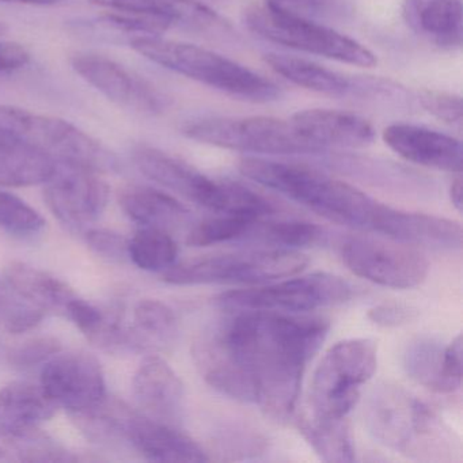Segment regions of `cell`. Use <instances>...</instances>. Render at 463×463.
<instances>
[{
	"label": "cell",
	"instance_id": "cell-1",
	"mask_svg": "<svg viewBox=\"0 0 463 463\" xmlns=\"http://www.w3.org/2000/svg\"><path fill=\"white\" fill-rule=\"evenodd\" d=\"M321 317L238 311L194 345L204 381L232 400L253 402L279 422L297 409L303 376L329 332Z\"/></svg>",
	"mask_w": 463,
	"mask_h": 463
},
{
	"label": "cell",
	"instance_id": "cell-2",
	"mask_svg": "<svg viewBox=\"0 0 463 463\" xmlns=\"http://www.w3.org/2000/svg\"><path fill=\"white\" fill-rule=\"evenodd\" d=\"M240 172L249 180L283 194L322 218L411 245L419 213L382 204L345 181L306 165L243 158Z\"/></svg>",
	"mask_w": 463,
	"mask_h": 463
},
{
	"label": "cell",
	"instance_id": "cell-3",
	"mask_svg": "<svg viewBox=\"0 0 463 463\" xmlns=\"http://www.w3.org/2000/svg\"><path fill=\"white\" fill-rule=\"evenodd\" d=\"M371 435L392 451L417 460L449 459L451 436L438 414L397 384L375 387L364 406Z\"/></svg>",
	"mask_w": 463,
	"mask_h": 463
},
{
	"label": "cell",
	"instance_id": "cell-4",
	"mask_svg": "<svg viewBox=\"0 0 463 463\" xmlns=\"http://www.w3.org/2000/svg\"><path fill=\"white\" fill-rule=\"evenodd\" d=\"M129 44L147 61L234 99L259 104L281 99L272 80L205 48L159 36H137Z\"/></svg>",
	"mask_w": 463,
	"mask_h": 463
},
{
	"label": "cell",
	"instance_id": "cell-5",
	"mask_svg": "<svg viewBox=\"0 0 463 463\" xmlns=\"http://www.w3.org/2000/svg\"><path fill=\"white\" fill-rule=\"evenodd\" d=\"M132 161L146 177L216 213L265 218L275 207L261 194L232 181L213 180L188 162L151 146H139Z\"/></svg>",
	"mask_w": 463,
	"mask_h": 463
},
{
	"label": "cell",
	"instance_id": "cell-6",
	"mask_svg": "<svg viewBox=\"0 0 463 463\" xmlns=\"http://www.w3.org/2000/svg\"><path fill=\"white\" fill-rule=\"evenodd\" d=\"M0 137L17 140L58 162L97 173L118 172V159L99 140L69 121L0 105Z\"/></svg>",
	"mask_w": 463,
	"mask_h": 463
},
{
	"label": "cell",
	"instance_id": "cell-7",
	"mask_svg": "<svg viewBox=\"0 0 463 463\" xmlns=\"http://www.w3.org/2000/svg\"><path fill=\"white\" fill-rule=\"evenodd\" d=\"M378 365V345L371 338H349L333 345L313 375L310 405L313 419H346L356 406L362 387Z\"/></svg>",
	"mask_w": 463,
	"mask_h": 463
},
{
	"label": "cell",
	"instance_id": "cell-8",
	"mask_svg": "<svg viewBox=\"0 0 463 463\" xmlns=\"http://www.w3.org/2000/svg\"><path fill=\"white\" fill-rule=\"evenodd\" d=\"M308 259L299 250L261 249L173 265L164 281L173 286L264 284L302 273Z\"/></svg>",
	"mask_w": 463,
	"mask_h": 463
},
{
	"label": "cell",
	"instance_id": "cell-9",
	"mask_svg": "<svg viewBox=\"0 0 463 463\" xmlns=\"http://www.w3.org/2000/svg\"><path fill=\"white\" fill-rule=\"evenodd\" d=\"M246 25L261 39L299 52L365 69L376 64L375 55L356 40L324 24L276 12L264 4L246 12Z\"/></svg>",
	"mask_w": 463,
	"mask_h": 463
},
{
	"label": "cell",
	"instance_id": "cell-10",
	"mask_svg": "<svg viewBox=\"0 0 463 463\" xmlns=\"http://www.w3.org/2000/svg\"><path fill=\"white\" fill-rule=\"evenodd\" d=\"M189 139L227 150L264 156L317 154L300 137L291 120L265 116L205 118L183 127Z\"/></svg>",
	"mask_w": 463,
	"mask_h": 463
},
{
	"label": "cell",
	"instance_id": "cell-11",
	"mask_svg": "<svg viewBox=\"0 0 463 463\" xmlns=\"http://www.w3.org/2000/svg\"><path fill=\"white\" fill-rule=\"evenodd\" d=\"M354 288L340 276L326 272L310 273L300 278L257 288L223 292L215 303L223 310L269 311V313H303L327 306L348 302Z\"/></svg>",
	"mask_w": 463,
	"mask_h": 463
},
{
	"label": "cell",
	"instance_id": "cell-12",
	"mask_svg": "<svg viewBox=\"0 0 463 463\" xmlns=\"http://www.w3.org/2000/svg\"><path fill=\"white\" fill-rule=\"evenodd\" d=\"M341 257L354 275L387 288H414L430 272V262L421 251L395 241L349 238L341 246Z\"/></svg>",
	"mask_w": 463,
	"mask_h": 463
},
{
	"label": "cell",
	"instance_id": "cell-13",
	"mask_svg": "<svg viewBox=\"0 0 463 463\" xmlns=\"http://www.w3.org/2000/svg\"><path fill=\"white\" fill-rule=\"evenodd\" d=\"M44 185L48 208L64 226L75 232L94 223L109 200V186L99 173L67 162L56 161L55 172Z\"/></svg>",
	"mask_w": 463,
	"mask_h": 463
},
{
	"label": "cell",
	"instance_id": "cell-14",
	"mask_svg": "<svg viewBox=\"0 0 463 463\" xmlns=\"http://www.w3.org/2000/svg\"><path fill=\"white\" fill-rule=\"evenodd\" d=\"M42 384L69 413L85 411L107 395L104 371L96 357L77 351L58 354L42 368Z\"/></svg>",
	"mask_w": 463,
	"mask_h": 463
},
{
	"label": "cell",
	"instance_id": "cell-15",
	"mask_svg": "<svg viewBox=\"0 0 463 463\" xmlns=\"http://www.w3.org/2000/svg\"><path fill=\"white\" fill-rule=\"evenodd\" d=\"M70 61L82 80L118 107L150 113L164 107L156 88L113 59L97 53H77Z\"/></svg>",
	"mask_w": 463,
	"mask_h": 463
},
{
	"label": "cell",
	"instance_id": "cell-16",
	"mask_svg": "<svg viewBox=\"0 0 463 463\" xmlns=\"http://www.w3.org/2000/svg\"><path fill=\"white\" fill-rule=\"evenodd\" d=\"M132 392L143 414L180 427L185 411V390L175 371L158 354L140 363L132 379Z\"/></svg>",
	"mask_w": 463,
	"mask_h": 463
},
{
	"label": "cell",
	"instance_id": "cell-17",
	"mask_svg": "<svg viewBox=\"0 0 463 463\" xmlns=\"http://www.w3.org/2000/svg\"><path fill=\"white\" fill-rule=\"evenodd\" d=\"M403 370L409 378L430 392L449 394L462 384V335L449 345L432 338H419L406 346Z\"/></svg>",
	"mask_w": 463,
	"mask_h": 463
},
{
	"label": "cell",
	"instance_id": "cell-18",
	"mask_svg": "<svg viewBox=\"0 0 463 463\" xmlns=\"http://www.w3.org/2000/svg\"><path fill=\"white\" fill-rule=\"evenodd\" d=\"M383 142L401 158L428 169L458 173L462 170V145L449 135L414 124H392Z\"/></svg>",
	"mask_w": 463,
	"mask_h": 463
},
{
	"label": "cell",
	"instance_id": "cell-19",
	"mask_svg": "<svg viewBox=\"0 0 463 463\" xmlns=\"http://www.w3.org/2000/svg\"><path fill=\"white\" fill-rule=\"evenodd\" d=\"M291 123L317 153L332 147H365L375 139L373 127L365 118L343 110H302L292 116Z\"/></svg>",
	"mask_w": 463,
	"mask_h": 463
},
{
	"label": "cell",
	"instance_id": "cell-20",
	"mask_svg": "<svg viewBox=\"0 0 463 463\" xmlns=\"http://www.w3.org/2000/svg\"><path fill=\"white\" fill-rule=\"evenodd\" d=\"M126 443L154 462H207V452L178 427L135 411L127 425Z\"/></svg>",
	"mask_w": 463,
	"mask_h": 463
},
{
	"label": "cell",
	"instance_id": "cell-21",
	"mask_svg": "<svg viewBox=\"0 0 463 463\" xmlns=\"http://www.w3.org/2000/svg\"><path fill=\"white\" fill-rule=\"evenodd\" d=\"M91 4L112 12L153 18L169 31L184 28L207 33L226 29L223 20L200 0H91Z\"/></svg>",
	"mask_w": 463,
	"mask_h": 463
},
{
	"label": "cell",
	"instance_id": "cell-22",
	"mask_svg": "<svg viewBox=\"0 0 463 463\" xmlns=\"http://www.w3.org/2000/svg\"><path fill=\"white\" fill-rule=\"evenodd\" d=\"M462 0H403L406 25L427 42L444 48L462 47Z\"/></svg>",
	"mask_w": 463,
	"mask_h": 463
},
{
	"label": "cell",
	"instance_id": "cell-23",
	"mask_svg": "<svg viewBox=\"0 0 463 463\" xmlns=\"http://www.w3.org/2000/svg\"><path fill=\"white\" fill-rule=\"evenodd\" d=\"M118 204L131 221L140 227L180 230L191 219L188 208L172 194L145 185H127L118 192Z\"/></svg>",
	"mask_w": 463,
	"mask_h": 463
},
{
	"label": "cell",
	"instance_id": "cell-24",
	"mask_svg": "<svg viewBox=\"0 0 463 463\" xmlns=\"http://www.w3.org/2000/svg\"><path fill=\"white\" fill-rule=\"evenodd\" d=\"M59 406L31 382H13L0 390V430L29 432L55 416Z\"/></svg>",
	"mask_w": 463,
	"mask_h": 463
},
{
	"label": "cell",
	"instance_id": "cell-25",
	"mask_svg": "<svg viewBox=\"0 0 463 463\" xmlns=\"http://www.w3.org/2000/svg\"><path fill=\"white\" fill-rule=\"evenodd\" d=\"M9 286L43 313L67 317L70 303L77 292L61 279L25 262L14 261L5 270Z\"/></svg>",
	"mask_w": 463,
	"mask_h": 463
},
{
	"label": "cell",
	"instance_id": "cell-26",
	"mask_svg": "<svg viewBox=\"0 0 463 463\" xmlns=\"http://www.w3.org/2000/svg\"><path fill=\"white\" fill-rule=\"evenodd\" d=\"M128 333L132 352L167 351L177 341V317L161 300L143 299L135 306Z\"/></svg>",
	"mask_w": 463,
	"mask_h": 463
},
{
	"label": "cell",
	"instance_id": "cell-27",
	"mask_svg": "<svg viewBox=\"0 0 463 463\" xmlns=\"http://www.w3.org/2000/svg\"><path fill=\"white\" fill-rule=\"evenodd\" d=\"M56 161L17 140L0 137V186L21 188L50 180Z\"/></svg>",
	"mask_w": 463,
	"mask_h": 463
},
{
	"label": "cell",
	"instance_id": "cell-28",
	"mask_svg": "<svg viewBox=\"0 0 463 463\" xmlns=\"http://www.w3.org/2000/svg\"><path fill=\"white\" fill-rule=\"evenodd\" d=\"M265 61L273 71L306 90L335 97L346 96L352 90V82L345 75L314 61L283 53H268Z\"/></svg>",
	"mask_w": 463,
	"mask_h": 463
},
{
	"label": "cell",
	"instance_id": "cell-29",
	"mask_svg": "<svg viewBox=\"0 0 463 463\" xmlns=\"http://www.w3.org/2000/svg\"><path fill=\"white\" fill-rule=\"evenodd\" d=\"M134 411L123 401L107 394L91 408L69 414L89 440L99 444H121L126 443L127 425Z\"/></svg>",
	"mask_w": 463,
	"mask_h": 463
},
{
	"label": "cell",
	"instance_id": "cell-30",
	"mask_svg": "<svg viewBox=\"0 0 463 463\" xmlns=\"http://www.w3.org/2000/svg\"><path fill=\"white\" fill-rule=\"evenodd\" d=\"M82 458L61 447L39 430L10 432L0 430V462H77Z\"/></svg>",
	"mask_w": 463,
	"mask_h": 463
},
{
	"label": "cell",
	"instance_id": "cell-31",
	"mask_svg": "<svg viewBox=\"0 0 463 463\" xmlns=\"http://www.w3.org/2000/svg\"><path fill=\"white\" fill-rule=\"evenodd\" d=\"M299 430L311 449L325 462L351 463L356 459L354 439L346 419H306L299 422Z\"/></svg>",
	"mask_w": 463,
	"mask_h": 463
},
{
	"label": "cell",
	"instance_id": "cell-32",
	"mask_svg": "<svg viewBox=\"0 0 463 463\" xmlns=\"http://www.w3.org/2000/svg\"><path fill=\"white\" fill-rule=\"evenodd\" d=\"M322 230L316 224L300 221H257L241 242L269 246V249L299 250L316 245L322 238Z\"/></svg>",
	"mask_w": 463,
	"mask_h": 463
},
{
	"label": "cell",
	"instance_id": "cell-33",
	"mask_svg": "<svg viewBox=\"0 0 463 463\" xmlns=\"http://www.w3.org/2000/svg\"><path fill=\"white\" fill-rule=\"evenodd\" d=\"M177 256V243L172 234L164 230L140 227L129 240V260L147 272H166L175 264Z\"/></svg>",
	"mask_w": 463,
	"mask_h": 463
},
{
	"label": "cell",
	"instance_id": "cell-34",
	"mask_svg": "<svg viewBox=\"0 0 463 463\" xmlns=\"http://www.w3.org/2000/svg\"><path fill=\"white\" fill-rule=\"evenodd\" d=\"M262 218L242 213H218L194 224L186 235V243L194 248H207L224 242H240Z\"/></svg>",
	"mask_w": 463,
	"mask_h": 463
},
{
	"label": "cell",
	"instance_id": "cell-35",
	"mask_svg": "<svg viewBox=\"0 0 463 463\" xmlns=\"http://www.w3.org/2000/svg\"><path fill=\"white\" fill-rule=\"evenodd\" d=\"M270 9L314 23L343 24L354 14V0H264Z\"/></svg>",
	"mask_w": 463,
	"mask_h": 463
},
{
	"label": "cell",
	"instance_id": "cell-36",
	"mask_svg": "<svg viewBox=\"0 0 463 463\" xmlns=\"http://www.w3.org/2000/svg\"><path fill=\"white\" fill-rule=\"evenodd\" d=\"M45 219L15 194L0 191V229L20 240H33L45 229Z\"/></svg>",
	"mask_w": 463,
	"mask_h": 463
},
{
	"label": "cell",
	"instance_id": "cell-37",
	"mask_svg": "<svg viewBox=\"0 0 463 463\" xmlns=\"http://www.w3.org/2000/svg\"><path fill=\"white\" fill-rule=\"evenodd\" d=\"M45 314L24 300L6 280H0V325L10 333L29 332L44 318Z\"/></svg>",
	"mask_w": 463,
	"mask_h": 463
},
{
	"label": "cell",
	"instance_id": "cell-38",
	"mask_svg": "<svg viewBox=\"0 0 463 463\" xmlns=\"http://www.w3.org/2000/svg\"><path fill=\"white\" fill-rule=\"evenodd\" d=\"M61 341L55 337H37L25 341L7 352L6 356L10 364L18 368H33L44 365L48 360L61 354Z\"/></svg>",
	"mask_w": 463,
	"mask_h": 463
},
{
	"label": "cell",
	"instance_id": "cell-39",
	"mask_svg": "<svg viewBox=\"0 0 463 463\" xmlns=\"http://www.w3.org/2000/svg\"><path fill=\"white\" fill-rule=\"evenodd\" d=\"M89 248L110 262H124L128 257V243L123 235L108 229H91L86 232Z\"/></svg>",
	"mask_w": 463,
	"mask_h": 463
},
{
	"label": "cell",
	"instance_id": "cell-40",
	"mask_svg": "<svg viewBox=\"0 0 463 463\" xmlns=\"http://www.w3.org/2000/svg\"><path fill=\"white\" fill-rule=\"evenodd\" d=\"M422 108L444 123L460 127L462 101L459 96L440 90H422L420 93Z\"/></svg>",
	"mask_w": 463,
	"mask_h": 463
},
{
	"label": "cell",
	"instance_id": "cell-41",
	"mask_svg": "<svg viewBox=\"0 0 463 463\" xmlns=\"http://www.w3.org/2000/svg\"><path fill=\"white\" fill-rule=\"evenodd\" d=\"M419 317L417 308L401 303H382L368 311V319L383 327H397L411 324Z\"/></svg>",
	"mask_w": 463,
	"mask_h": 463
},
{
	"label": "cell",
	"instance_id": "cell-42",
	"mask_svg": "<svg viewBox=\"0 0 463 463\" xmlns=\"http://www.w3.org/2000/svg\"><path fill=\"white\" fill-rule=\"evenodd\" d=\"M31 61V53L17 43H0V72L23 69Z\"/></svg>",
	"mask_w": 463,
	"mask_h": 463
},
{
	"label": "cell",
	"instance_id": "cell-43",
	"mask_svg": "<svg viewBox=\"0 0 463 463\" xmlns=\"http://www.w3.org/2000/svg\"><path fill=\"white\" fill-rule=\"evenodd\" d=\"M449 200L458 211H462V180L460 177L454 178L449 186Z\"/></svg>",
	"mask_w": 463,
	"mask_h": 463
},
{
	"label": "cell",
	"instance_id": "cell-44",
	"mask_svg": "<svg viewBox=\"0 0 463 463\" xmlns=\"http://www.w3.org/2000/svg\"><path fill=\"white\" fill-rule=\"evenodd\" d=\"M61 0H0V4L29 5V6H51Z\"/></svg>",
	"mask_w": 463,
	"mask_h": 463
},
{
	"label": "cell",
	"instance_id": "cell-45",
	"mask_svg": "<svg viewBox=\"0 0 463 463\" xmlns=\"http://www.w3.org/2000/svg\"><path fill=\"white\" fill-rule=\"evenodd\" d=\"M7 32V26L5 24L0 23V36H4Z\"/></svg>",
	"mask_w": 463,
	"mask_h": 463
},
{
	"label": "cell",
	"instance_id": "cell-46",
	"mask_svg": "<svg viewBox=\"0 0 463 463\" xmlns=\"http://www.w3.org/2000/svg\"><path fill=\"white\" fill-rule=\"evenodd\" d=\"M5 354L4 345H2V343H0V356Z\"/></svg>",
	"mask_w": 463,
	"mask_h": 463
},
{
	"label": "cell",
	"instance_id": "cell-47",
	"mask_svg": "<svg viewBox=\"0 0 463 463\" xmlns=\"http://www.w3.org/2000/svg\"><path fill=\"white\" fill-rule=\"evenodd\" d=\"M200 2H203V0H200Z\"/></svg>",
	"mask_w": 463,
	"mask_h": 463
}]
</instances>
